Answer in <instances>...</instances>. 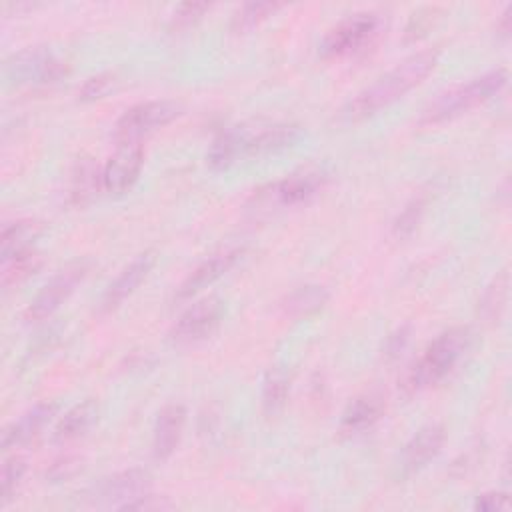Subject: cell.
Instances as JSON below:
<instances>
[{
    "instance_id": "8",
    "label": "cell",
    "mask_w": 512,
    "mask_h": 512,
    "mask_svg": "<svg viewBox=\"0 0 512 512\" xmlns=\"http://www.w3.org/2000/svg\"><path fill=\"white\" fill-rule=\"evenodd\" d=\"M224 314L222 302L218 298H204L186 308L168 332L174 344H192L208 338L220 324Z\"/></svg>"
},
{
    "instance_id": "34",
    "label": "cell",
    "mask_w": 512,
    "mask_h": 512,
    "mask_svg": "<svg viewBox=\"0 0 512 512\" xmlns=\"http://www.w3.org/2000/svg\"><path fill=\"white\" fill-rule=\"evenodd\" d=\"M510 14H512V6H506V10H504L502 16H500V22L496 24V32H498L502 38H508V36H510Z\"/></svg>"
},
{
    "instance_id": "31",
    "label": "cell",
    "mask_w": 512,
    "mask_h": 512,
    "mask_svg": "<svg viewBox=\"0 0 512 512\" xmlns=\"http://www.w3.org/2000/svg\"><path fill=\"white\" fill-rule=\"evenodd\" d=\"M114 86V74L110 72H102V74H96L92 78H88L82 88L78 90V98L82 102H90V100H98L102 98L104 94H108V90Z\"/></svg>"
},
{
    "instance_id": "17",
    "label": "cell",
    "mask_w": 512,
    "mask_h": 512,
    "mask_svg": "<svg viewBox=\"0 0 512 512\" xmlns=\"http://www.w3.org/2000/svg\"><path fill=\"white\" fill-rule=\"evenodd\" d=\"M300 138V128L296 124H272L264 126L258 132H244V158L262 156L270 152L284 150Z\"/></svg>"
},
{
    "instance_id": "10",
    "label": "cell",
    "mask_w": 512,
    "mask_h": 512,
    "mask_svg": "<svg viewBox=\"0 0 512 512\" xmlns=\"http://www.w3.org/2000/svg\"><path fill=\"white\" fill-rule=\"evenodd\" d=\"M144 166V150L138 142L118 144L116 152L102 168V190L112 196L128 192L140 178Z\"/></svg>"
},
{
    "instance_id": "13",
    "label": "cell",
    "mask_w": 512,
    "mask_h": 512,
    "mask_svg": "<svg viewBox=\"0 0 512 512\" xmlns=\"http://www.w3.org/2000/svg\"><path fill=\"white\" fill-rule=\"evenodd\" d=\"M156 262V254L152 250H146L138 254L104 290L100 298V312H112L116 310L138 286L140 282L148 276Z\"/></svg>"
},
{
    "instance_id": "22",
    "label": "cell",
    "mask_w": 512,
    "mask_h": 512,
    "mask_svg": "<svg viewBox=\"0 0 512 512\" xmlns=\"http://www.w3.org/2000/svg\"><path fill=\"white\" fill-rule=\"evenodd\" d=\"M290 380L282 368H270L262 382V412L266 416H276L288 400Z\"/></svg>"
},
{
    "instance_id": "9",
    "label": "cell",
    "mask_w": 512,
    "mask_h": 512,
    "mask_svg": "<svg viewBox=\"0 0 512 512\" xmlns=\"http://www.w3.org/2000/svg\"><path fill=\"white\" fill-rule=\"evenodd\" d=\"M150 492V474L142 468H130L104 478L92 490L94 506H114L122 510L128 502Z\"/></svg>"
},
{
    "instance_id": "11",
    "label": "cell",
    "mask_w": 512,
    "mask_h": 512,
    "mask_svg": "<svg viewBox=\"0 0 512 512\" xmlns=\"http://www.w3.org/2000/svg\"><path fill=\"white\" fill-rule=\"evenodd\" d=\"M446 440V430L442 424H426L422 426L402 448L398 458V474L400 476H412L420 472L424 466H428L430 460H434Z\"/></svg>"
},
{
    "instance_id": "26",
    "label": "cell",
    "mask_w": 512,
    "mask_h": 512,
    "mask_svg": "<svg viewBox=\"0 0 512 512\" xmlns=\"http://www.w3.org/2000/svg\"><path fill=\"white\" fill-rule=\"evenodd\" d=\"M282 4H276V2H248V4H242L234 16H232V22H230V28L232 32L240 34V32H246V30H252L254 26H258L260 22H264L268 16H272L276 10H280Z\"/></svg>"
},
{
    "instance_id": "7",
    "label": "cell",
    "mask_w": 512,
    "mask_h": 512,
    "mask_svg": "<svg viewBox=\"0 0 512 512\" xmlns=\"http://www.w3.org/2000/svg\"><path fill=\"white\" fill-rule=\"evenodd\" d=\"M88 270H90V264L86 260H76L64 266L60 272H56L26 308V314H24L26 320L40 322L52 316L62 306V302L76 290V286L84 280Z\"/></svg>"
},
{
    "instance_id": "23",
    "label": "cell",
    "mask_w": 512,
    "mask_h": 512,
    "mask_svg": "<svg viewBox=\"0 0 512 512\" xmlns=\"http://www.w3.org/2000/svg\"><path fill=\"white\" fill-rule=\"evenodd\" d=\"M2 264H4L2 266V286H4V290H8V288L24 282L28 276H32L40 268L42 258L34 248H30V250H24L12 258L4 260Z\"/></svg>"
},
{
    "instance_id": "28",
    "label": "cell",
    "mask_w": 512,
    "mask_h": 512,
    "mask_svg": "<svg viewBox=\"0 0 512 512\" xmlns=\"http://www.w3.org/2000/svg\"><path fill=\"white\" fill-rule=\"evenodd\" d=\"M26 474V462L22 458H8L2 466L0 476V506H6L10 498L16 494V488L20 486L22 478Z\"/></svg>"
},
{
    "instance_id": "21",
    "label": "cell",
    "mask_w": 512,
    "mask_h": 512,
    "mask_svg": "<svg viewBox=\"0 0 512 512\" xmlns=\"http://www.w3.org/2000/svg\"><path fill=\"white\" fill-rule=\"evenodd\" d=\"M244 130L246 128H240V126H234V128H228L224 132H220L210 150H208V164L216 170H222V168H228L230 164L238 162L240 158H244Z\"/></svg>"
},
{
    "instance_id": "25",
    "label": "cell",
    "mask_w": 512,
    "mask_h": 512,
    "mask_svg": "<svg viewBox=\"0 0 512 512\" xmlns=\"http://www.w3.org/2000/svg\"><path fill=\"white\" fill-rule=\"evenodd\" d=\"M98 188H102V170L98 172V168L90 160L78 162L72 172V186H70L72 200L78 204H84L94 196Z\"/></svg>"
},
{
    "instance_id": "16",
    "label": "cell",
    "mask_w": 512,
    "mask_h": 512,
    "mask_svg": "<svg viewBox=\"0 0 512 512\" xmlns=\"http://www.w3.org/2000/svg\"><path fill=\"white\" fill-rule=\"evenodd\" d=\"M186 424V408L182 404H166L154 424V434H152V456L156 460H166L170 458L182 438V430Z\"/></svg>"
},
{
    "instance_id": "30",
    "label": "cell",
    "mask_w": 512,
    "mask_h": 512,
    "mask_svg": "<svg viewBox=\"0 0 512 512\" xmlns=\"http://www.w3.org/2000/svg\"><path fill=\"white\" fill-rule=\"evenodd\" d=\"M210 10V4L206 2H184L180 4L172 18H170V28L172 30H184V28H190L192 24H196L206 12Z\"/></svg>"
},
{
    "instance_id": "14",
    "label": "cell",
    "mask_w": 512,
    "mask_h": 512,
    "mask_svg": "<svg viewBox=\"0 0 512 512\" xmlns=\"http://www.w3.org/2000/svg\"><path fill=\"white\" fill-rule=\"evenodd\" d=\"M326 172L324 170H306L298 174H290L284 180L272 184L264 196V200H270L278 206H296L306 200H310L316 192L322 190L326 184Z\"/></svg>"
},
{
    "instance_id": "27",
    "label": "cell",
    "mask_w": 512,
    "mask_h": 512,
    "mask_svg": "<svg viewBox=\"0 0 512 512\" xmlns=\"http://www.w3.org/2000/svg\"><path fill=\"white\" fill-rule=\"evenodd\" d=\"M506 296H508V272H502L486 288V292L480 300V314L486 320H496L506 304Z\"/></svg>"
},
{
    "instance_id": "15",
    "label": "cell",
    "mask_w": 512,
    "mask_h": 512,
    "mask_svg": "<svg viewBox=\"0 0 512 512\" xmlns=\"http://www.w3.org/2000/svg\"><path fill=\"white\" fill-rule=\"evenodd\" d=\"M58 412V402L52 400H44L34 404L30 410H26L18 420H14L2 436V450H12V448H20L24 444H28L30 440H34L44 426L56 416Z\"/></svg>"
},
{
    "instance_id": "6",
    "label": "cell",
    "mask_w": 512,
    "mask_h": 512,
    "mask_svg": "<svg viewBox=\"0 0 512 512\" xmlns=\"http://www.w3.org/2000/svg\"><path fill=\"white\" fill-rule=\"evenodd\" d=\"M380 28V16L376 12H356L340 20L330 28L320 42L322 58L348 56L366 46Z\"/></svg>"
},
{
    "instance_id": "1",
    "label": "cell",
    "mask_w": 512,
    "mask_h": 512,
    "mask_svg": "<svg viewBox=\"0 0 512 512\" xmlns=\"http://www.w3.org/2000/svg\"><path fill=\"white\" fill-rule=\"evenodd\" d=\"M440 52L436 48L420 50L398 62L392 70L380 76L374 84L360 90L342 108V118L354 122L376 114L388 104L402 98L406 92L424 82V78L436 68Z\"/></svg>"
},
{
    "instance_id": "12",
    "label": "cell",
    "mask_w": 512,
    "mask_h": 512,
    "mask_svg": "<svg viewBox=\"0 0 512 512\" xmlns=\"http://www.w3.org/2000/svg\"><path fill=\"white\" fill-rule=\"evenodd\" d=\"M244 248L234 246V248H226L220 250L216 254H212L210 258H206L204 262H200L190 274L188 278L178 286L176 290V300H188L194 294H198L200 290L208 288L210 284H214L218 278H222L230 268H234V264L242 258Z\"/></svg>"
},
{
    "instance_id": "32",
    "label": "cell",
    "mask_w": 512,
    "mask_h": 512,
    "mask_svg": "<svg viewBox=\"0 0 512 512\" xmlns=\"http://www.w3.org/2000/svg\"><path fill=\"white\" fill-rule=\"evenodd\" d=\"M508 508V496L504 492H484L476 496L474 500V510L482 512H494V510H504Z\"/></svg>"
},
{
    "instance_id": "3",
    "label": "cell",
    "mask_w": 512,
    "mask_h": 512,
    "mask_svg": "<svg viewBox=\"0 0 512 512\" xmlns=\"http://www.w3.org/2000/svg\"><path fill=\"white\" fill-rule=\"evenodd\" d=\"M508 82V72L504 68L490 70L478 78H472L466 84H458L444 94H440L424 112L422 124H438L450 120L462 112H468L486 100L494 98Z\"/></svg>"
},
{
    "instance_id": "33",
    "label": "cell",
    "mask_w": 512,
    "mask_h": 512,
    "mask_svg": "<svg viewBox=\"0 0 512 512\" xmlns=\"http://www.w3.org/2000/svg\"><path fill=\"white\" fill-rule=\"evenodd\" d=\"M408 338H410V328L408 326H400L398 330H394L388 338H386V344H384V354L388 358H396L404 346L408 344Z\"/></svg>"
},
{
    "instance_id": "2",
    "label": "cell",
    "mask_w": 512,
    "mask_h": 512,
    "mask_svg": "<svg viewBox=\"0 0 512 512\" xmlns=\"http://www.w3.org/2000/svg\"><path fill=\"white\" fill-rule=\"evenodd\" d=\"M472 342V332L466 326H452L440 332L408 370L404 388L410 394L426 390L438 384L466 354Z\"/></svg>"
},
{
    "instance_id": "18",
    "label": "cell",
    "mask_w": 512,
    "mask_h": 512,
    "mask_svg": "<svg viewBox=\"0 0 512 512\" xmlns=\"http://www.w3.org/2000/svg\"><path fill=\"white\" fill-rule=\"evenodd\" d=\"M384 414V398L376 392L362 394L354 398L340 418V432L346 436L360 434L368 428H372L380 416Z\"/></svg>"
},
{
    "instance_id": "5",
    "label": "cell",
    "mask_w": 512,
    "mask_h": 512,
    "mask_svg": "<svg viewBox=\"0 0 512 512\" xmlns=\"http://www.w3.org/2000/svg\"><path fill=\"white\" fill-rule=\"evenodd\" d=\"M182 114V106L174 100H146L128 108L114 126L118 144L138 142L142 136L170 124Z\"/></svg>"
},
{
    "instance_id": "4",
    "label": "cell",
    "mask_w": 512,
    "mask_h": 512,
    "mask_svg": "<svg viewBox=\"0 0 512 512\" xmlns=\"http://www.w3.org/2000/svg\"><path fill=\"white\" fill-rule=\"evenodd\" d=\"M66 74V62L42 46L24 48L4 62V76L16 86H48Z\"/></svg>"
},
{
    "instance_id": "19",
    "label": "cell",
    "mask_w": 512,
    "mask_h": 512,
    "mask_svg": "<svg viewBox=\"0 0 512 512\" xmlns=\"http://www.w3.org/2000/svg\"><path fill=\"white\" fill-rule=\"evenodd\" d=\"M96 420H98V404L92 398H86L74 404L68 412H64V416L58 420L52 432V440L60 444L76 440L78 436L86 434Z\"/></svg>"
},
{
    "instance_id": "29",
    "label": "cell",
    "mask_w": 512,
    "mask_h": 512,
    "mask_svg": "<svg viewBox=\"0 0 512 512\" xmlns=\"http://www.w3.org/2000/svg\"><path fill=\"white\" fill-rule=\"evenodd\" d=\"M424 208H426V200L424 198H412L404 210L396 216L394 224H392V232L396 238H406L410 236L416 226L420 224L422 220V214H424Z\"/></svg>"
},
{
    "instance_id": "24",
    "label": "cell",
    "mask_w": 512,
    "mask_h": 512,
    "mask_svg": "<svg viewBox=\"0 0 512 512\" xmlns=\"http://www.w3.org/2000/svg\"><path fill=\"white\" fill-rule=\"evenodd\" d=\"M38 234V226L30 220H18L12 222L8 226H4L2 230V262L24 252L30 250V242L36 238Z\"/></svg>"
},
{
    "instance_id": "20",
    "label": "cell",
    "mask_w": 512,
    "mask_h": 512,
    "mask_svg": "<svg viewBox=\"0 0 512 512\" xmlns=\"http://www.w3.org/2000/svg\"><path fill=\"white\" fill-rule=\"evenodd\" d=\"M330 294L324 286L320 284H304L292 290L284 302H282V312L290 318H306L322 310L328 302Z\"/></svg>"
}]
</instances>
